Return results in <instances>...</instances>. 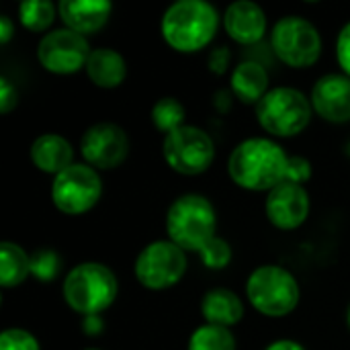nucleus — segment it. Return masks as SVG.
Wrapping results in <instances>:
<instances>
[{"label":"nucleus","mask_w":350,"mask_h":350,"mask_svg":"<svg viewBox=\"0 0 350 350\" xmlns=\"http://www.w3.org/2000/svg\"><path fill=\"white\" fill-rule=\"evenodd\" d=\"M289 156L269 137H248L240 142L228 160L232 180L246 191H273L285 180Z\"/></svg>","instance_id":"nucleus-1"},{"label":"nucleus","mask_w":350,"mask_h":350,"mask_svg":"<svg viewBox=\"0 0 350 350\" xmlns=\"http://www.w3.org/2000/svg\"><path fill=\"white\" fill-rule=\"evenodd\" d=\"M219 27V14L207 0H178L162 16L164 41L180 51L193 53L207 47Z\"/></svg>","instance_id":"nucleus-2"},{"label":"nucleus","mask_w":350,"mask_h":350,"mask_svg":"<svg viewBox=\"0 0 350 350\" xmlns=\"http://www.w3.org/2000/svg\"><path fill=\"white\" fill-rule=\"evenodd\" d=\"M217 215L211 201L197 193L180 195L166 213V234L185 252H201L217 234Z\"/></svg>","instance_id":"nucleus-3"},{"label":"nucleus","mask_w":350,"mask_h":350,"mask_svg":"<svg viewBox=\"0 0 350 350\" xmlns=\"http://www.w3.org/2000/svg\"><path fill=\"white\" fill-rule=\"evenodd\" d=\"M66 304L84 316H100L113 306L119 293L115 273L100 262H82L74 267L62 285Z\"/></svg>","instance_id":"nucleus-4"},{"label":"nucleus","mask_w":350,"mask_h":350,"mask_svg":"<svg viewBox=\"0 0 350 350\" xmlns=\"http://www.w3.org/2000/svg\"><path fill=\"white\" fill-rule=\"evenodd\" d=\"M299 295L297 279L279 265H262L254 269L246 281V297L250 306L267 318L289 316L297 308Z\"/></svg>","instance_id":"nucleus-5"},{"label":"nucleus","mask_w":350,"mask_h":350,"mask_svg":"<svg viewBox=\"0 0 350 350\" xmlns=\"http://www.w3.org/2000/svg\"><path fill=\"white\" fill-rule=\"evenodd\" d=\"M312 100L297 88H271L256 105V119L265 131L275 137L299 135L312 119Z\"/></svg>","instance_id":"nucleus-6"},{"label":"nucleus","mask_w":350,"mask_h":350,"mask_svg":"<svg viewBox=\"0 0 350 350\" xmlns=\"http://www.w3.org/2000/svg\"><path fill=\"white\" fill-rule=\"evenodd\" d=\"M271 45L277 57L291 68H310L322 53V37L316 25L299 14H287L273 27Z\"/></svg>","instance_id":"nucleus-7"},{"label":"nucleus","mask_w":350,"mask_h":350,"mask_svg":"<svg viewBox=\"0 0 350 350\" xmlns=\"http://www.w3.org/2000/svg\"><path fill=\"white\" fill-rule=\"evenodd\" d=\"M162 154L168 166L185 176H195L205 172L215 158V146L207 131L195 125H183L162 142Z\"/></svg>","instance_id":"nucleus-8"},{"label":"nucleus","mask_w":350,"mask_h":350,"mask_svg":"<svg viewBox=\"0 0 350 350\" xmlns=\"http://www.w3.org/2000/svg\"><path fill=\"white\" fill-rule=\"evenodd\" d=\"M103 195V180L88 164H72L51 183V201L66 215L90 211Z\"/></svg>","instance_id":"nucleus-9"},{"label":"nucleus","mask_w":350,"mask_h":350,"mask_svg":"<svg viewBox=\"0 0 350 350\" xmlns=\"http://www.w3.org/2000/svg\"><path fill=\"white\" fill-rule=\"evenodd\" d=\"M187 273V252L170 240L150 242L135 260V279L152 291L176 285Z\"/></svg>","instance_id":"nucleus-10"},{"label":"nucleus","mask_w":350,"mask_h":350,"mask_svg":"<svg viewBox=\"0 0 350 350\" xmlns=\"http://www.w3.org/2000/svg\"><path fill=\"white\" fill-rule=\"evenodd\" d=\"M90 53L88 39L68 27L43 35L37 45L39 64L53 74H74L86 68Z\"/></svg>","instance_id":"nucleus-11"},{"label":"nucleus","mask_w":350,"mask_h":350,"mask_svg":"<svg viewBox=\"0 0 350 350\" xmlns=\"http://www.w3.org/2000/svg\"><path fill=\"white\" fill-rule=\"evenodd\" d=\"M80 154L94 170H111L125 162L129 154V137L123 127L115 123H94L80 137Z\"/></svg>","instance_id":"nucleus-12"},{"label":"nucleus","mask_w":350,"mask_h":350,"mask_svg":"<svg viewBox=\"0 0 350 350\" xmlns=\"http://www.w3.org/2000/svg\"><path fill=\"white\" fill-rule=\"evenodd\" d=\"M265 211L269 221L283 232L297 230L306 224L310 215V195L306 187L283 180L273 191H269L265 201Z\"/></svg>","instance_id":"nucleus-13"},{"label":"nucleus","mask_w":350,"mask_h":350,"mask_svg":"<svg viewBox=\"0 0 350 350\" xmlns=\"http://www.w3.org/2000/svg\"><path fill=\"white\" fill-rule=\"evenodd\" d=\"M316 115L330 123L350 121V78L347 74H326L312 88Z\"/></svg>","instance_id":"nucleus-14"},{"label":"nucleus","mask_w":350,"mask_h":350,"mask_svg":"<svg viewBox=\"0 0 350 350\" xmlns=\"http://www.w3.org/2000/svg\"><path fill=\"white\" fill-rule=\"evenodd\" d=\"M228 35L240 45H254L267 33V14L252 0H236L224 12Z\"/></svg>","instance_id":"nucleus-15"},{"label":"nucleus","mask_w":350,"mask_h":350,"mask_svg":"<svg viewBox=\"0 0 350 350\" xmlns=\"http://www.w3.org/2000/svg\"><path fill=\"white\" fill-rule=\"evenodd\" d=\"M113 4L107 0H62L57 12L64 25L80 35H90L103 29L111 16Z\"/></svg>","instance_id":"nucleus-16"},{"label":"nucleus","mask_w":350,"mask_h":350,"mask_svg":"<svg viewBox=\"0 0 350 350\" xmlns=\"http://www.w3.org/2000/svg\"><path fill=\"white\" fill-rule=\"evenodd\" d=\"M31 162L47 174H59L74 164V150L70 142L57 133H43L31 144Z\"/></svg>","instance_id":"nucleus-17"},{"label":"nucleus","mask_w":350,"mask_h":350,"mask_svg":"<svg viewBox=\"0 0 350 350\" xmlns=\"http://www.w3.org/2000/svg\"><path fill=\"white\" fill-rule=\"evenodd\" d=\"M201 314L205 318V324L230 328V326H236L242 322L244 304L234 291L224 289V287H215L203 295Z\"/></svg>","instance_id":"nucleus-18"},{"label":"nucleus","mask_w":350,"mask_h":350,"mask_svg":"<svg viewBox=\"0 0 350 350\" xmlns=\"http://www.w3.org/2000/svg\"><path fill=\"white\" fill-rule=\"evenodd\" d=\"M86 74L98 88H117L127 76V64L117 49L98 47L92 49L86 62Z\"/></svg>","instance_id":"nucleus-19"},{"label":"nucleus","mask_w":350,"mask_h":350,"mask_svg":"<svg viewBox=\"0 0 350 350\" xmlns=\"http://www.w3.org/2000/svg\"><path fill=\"white\" fill-rule=\"evenodd\" d=\"M230 86L240 103L258 105L269 92V72L258 62H242L234 68Z\"/></svg>","instance_id":"nucleus-20"},{"label":"nucleus","mask_w":350,"mask_h":350,"mask_svg":"<svg viewBox=\"0 0 350 350\" xmlns=\"http://www.w3.org/2000/svg\"><path fill=\"white\" fill-rule=\"evenodd\" d=\"M31 275V256L14 242L0 244V285L4 289L21 285Z\"/></svg>","instance_id":"nucleus-21"},{"label":"nucleus","mask_w":350,"mask_h":350,"mask_svg":"<svg viewBox=\"0 0 350 350\" xmlns=\"http://www.w3.org/2000/svg\"><path fill=\"white\" fill-rule=\"evenodd\" d=\"M189 350H236V338L230 328L203 324L191 334Z\"/></svg>","instance_id":"nucleus-22"},{"label":"nucleus","mask_w":350,"mask_h":350,"mask_svg":"<svg viewBox=\"0 0 350 350\" xmlns=\"http://www.w3.org/2000/svg\"><path fill=\"white\" fill-rule=\"evenodd\" d=\"M185 105L174 96H162L152 107V123L158 131L168 135L185 125Z\"/></svg>","instance_id":"nucleus-23"},{"label":"nucleus","mask_w":350,"mask_h":350,"mask_svg":"<svg viewBox=\"0 0 350 350\" xmlns=\"http://www.w3.org/2000/svg\"><path fill=\"white\" fill-rule=\"evenodd\" d=\"M55 6L49 0H25L18 4V21L33 33L45 31L55 18Z\"/></svg>","instance_id":"nucleus-24"},{"label":"nucleus","mask_w":350,"mask_h":350,"mask_svg":"<svg viewBox=\"0 0 350 350\" xmlns=\"http://www.w3.org/2000/svg\"><path fill=\"white\" fill-rule=\"evenodd\" d=\"M59 271H62V260H59L55 250L43 248V250L33 252V256H31V275L37 281L49 283L59 275Z\"/></svg>","instance_id":"nucleus-25"},{"label":"nucleus","mask_w":350,"mask_h":350,"mask_svg":"<svg viewBox=\"0 0 350 350\" xmlns=\"http://www.w3.org/2000/svg\"><path fill=\"white\" fill-rule=\"evenodd\" d=\"M199 258H201V262H203L207 269H211V271H221V269H226V267L232 262V246H230L224 238L215 236L207 246L201 248Z\"/></svg>","instance_id":"nucleus-26"},{"label":"nucleus","mask_w":350,"mask_h":350,"mask_svg":"<svg viewBox=\"0 0 350 350\" xmlns=\"http://www.w3.org/2000/svg\"><path fill=\"white\" fill-rule=\"evenodd\" d=\"M0 350H39V342L23 328H6L0 334Z\"/></svg>","instance_id":"nucleus-27"},{"label":"nucleus","mask_w":350,"mask_h":350,"mask_svg":"<svg viewBox=\"0 0 350 350\" xmlns=\"http://www.w3.org/2000/svg\"><path fill=\"white\" fill-rule=\"evenodd\" d=\"M310 178H312V162L306 156H289L285 180L304 187Z\"/></svg>","instance_id":"nucleus-28"},{"label":"nucleus","mask_w":350,"mask_h":350,"mask_svg":"<svg viewBox=\"0 0 350 350\" xmlns=\"http://www.w3.org/2000/svg\"><path fill=\"white\" fill-rule=\"evenodd\" d=\"M336 59L342 72L350 78V21L340 29L336 39Z\"/></svg>","instance_id":"nucleus-29"},{"label":"nucleus","mask_w":350,"mask_h":350,"mask_svg":"<svg viewBox=\"0 0 350 350\" xmlns=\"http://www.w3.org/2000/svg\"><path fill=\"white\" fill-rule=\"evenodd\" d=\"M16 103H18L16 88L12 86V82L6 76H2L0 78V113H4V115L10 113L16 107Z\"/></svg>","instance_id":"nucleus-30"},{"label":"nucleus","mask_w":350,"mask_h":350,"mask_svg":"<svg viewBox=\"0 0 350 350\" xmlns=\"http://www.w3.org/2000/svg\"><path fill=\"white\" fill-rule=\"evenodd\" d=\"M228 66H230V51L226 47L213 49L209 53V70L213 74H226Z\"/></svg>","instance_id":"nucleus-31"},{"label":"nucleus","mask_w":350,"mask_h":350,"mask_svg":"<svg viewBox=\"0 0 350 350\" xmlns=\"http://www.w3.org/2000/svg\"><path fill=\"white\" fill-rule=\"evenodd\" d=\"M105 328V322L100 316H84L82 318V332L88 336H98Z\"/></svg>","instance_id":"nucleus-32"},{"label":"nucleus","mask_w":350,"mask_h":350,"mask_svg":"<svg viewBox=\"0 0 350 350\" xmlns=\"http://www.w3.org/2000/svg\"><path fill=\"white\" fill-rule=\"evenodd\" d=\"M14 35V25L8 14H0V43H8Z\"/></svg>","instance_id":"nucleus-33"},{"label":"nucleus","mask_w":350,"mask_h":350,"mask_svg":"<svg viewBox=\"0 0 350 350\" xmlns=\"http://www.w3.org/2000/svg\"><path fill=\"white\" fill-rule=\"evenodd\" d=\"M265 350H306L299 342H295V340H275V342H271L269 347Z\"/></svg>","instance_id":"nucleus-34"},{"label":"nucleus","mask_w":350,"mask_h":350,"mask_svg":"<svg viewBox=\"0 0 350 350\" xmlns=\"http://www.w3.org/2000/svg\"><path fill=\"white\" fill-rule=\"evenodd\" d=\"M347 320H349V326H350V306H349V314H347Z\"/></svg>","instance_id":"nucleus-35"},{"label":"nucleus","mask_w":350,"mask_h":350,"mask_svg":"<svg viewBox=\"0 0 350 350\" xmlns=\"http://www.w3.org/2000/svg\"><path fill=\"white\" fill-rule=\"evenodd\" d=\"M86 350H98V349H86Z\"/></svg>","instance_id":"nucleus-36"}]
</instances>
